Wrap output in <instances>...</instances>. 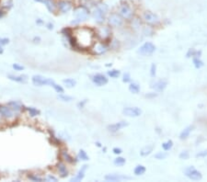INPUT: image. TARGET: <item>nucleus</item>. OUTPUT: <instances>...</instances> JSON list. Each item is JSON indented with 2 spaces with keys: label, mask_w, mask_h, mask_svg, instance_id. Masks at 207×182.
Here are the masks:
<instances>
[{
  "label": "nucleus",
  "mask_w": 207,
  "mask_h": 182,
  "mask_svg": "<svg viewBox=\"0 0 207 182\" xmlns=\"http://www.w3.org/2000/svg\"><path fill=\"white\" fill-rule=\"evenodd\" d=\"M74 39L76 41L77 48H90L94 43L95 33L92 30L88 28H79L74 32Z\"/></svg>",
  "instance_id": "1"
},
{
  "label": "nucleus",
  "mask_w": 207,
  "mask_h": 182,
  "mask_svg": "<svg viewBox=\"0 0 207 182\" xmlns=\"http://www.w3.org/2000/svg\"><path fill=\"white\" fill-rule=\"evenodd\" d=\"M108 11V6L105 4H101L98 6L93 12V17L98 23H102L105 20V16Z\"/></svg>",
  "instance_id": "2"
},
{
  "label": "nucleus",
  "mask_w": 207,
  "mask_h": 182,
  "mask_svg": "<svg viewBox=\"0 0 207 182\" xmlns=\"http://www.w3.org/2000/svg\"><path fill=\"white\" fill-rule=\"evenodd\" d=\"M31 80H32V84L36 87H42V86H51L52 87L55 83L53 79L41 76H39V74L32 76Z\"/></svg>",
  "instance_id": "3"
},
{
  "label": "nucleus",
  "mask_w": 207,
  "mask_h": 182,
  "mask_svg": "<svg viewBox=\"0 0 207 182\" xmlns=\"http://www.w3.org/2000/svg\"><path fill=\"white\" fill-rule=\"evenodd\" d=\"M118 11H119V13H118L119 15L123 18H125V20H131V18H133L134 11L128 4H126V3L121 4L119 7Z\"/></svg>",
  "instance_id": "4"
},
{
  "label": "nucleus",
  "mask_w": 207,
  "mask_h": 182,
  "mask_svg": "<svg viewBox=\"0 0 207 182\" xmlns=\"http://www.w3.org/2000/svg\"><path fill=\"white\" fill-rule=\"evenodd\" d=\"M184 174L191 180H201L203 176H202L201 172L198 171L194 166H189L184 170Z\"/></svg>",
  "instance_id": "5"
},
{
  "label": "nucleus",
  "mask_w": 207,
  "mask_h": 182,
  "mask_svg": "<svg viewBox=\"0 0 207 182\" xmlns=\"http://www.w3.org/2000/svg\"><path fill=\"white\" fill-rule=\"evenodd\" d=\"M96 35L101 41H108L111 36V31L109 27H100L97 30Z\"/></svg>",
  "instance_id": "6"
},
{
  "label": "nucleus",
  "mask_w": 207,
  "mask_h": 182,
  "mask_svg": "<svg viewBox=\"0 0 207 182\" xmlns=\"http://www.w3.org/2000/svg\"><path fill=\"white\" fill-rule=\"evenodd\" d=\"M156 51V46L151 43H144L138 50V53L142 55H150Z\"/></svg>",
  "instance_id": "7"
},
{
  "label": "nucleus",
  "mask_w": 207,
  "mask_h": 182,
  "mask_svg": "<svg viewBox=\"0 0 207 182\" xmlns=\"http://www.w3.org/2000/svg\"><path fill=\"white\" fill-rule=\"evenodd\" d=\"M88 9L85 7H77L74 12L75 17L77 18V21H82V20H86L88 17Z\"/></svg>",
  "instance_id": "8"
},
{
  "label": "nucleus",
  "mask_w": 207,
  "mask_h": 182,
  "mask_svg": "<svg viewBox=\"0 0 207 182\" xmlns=\"http://www.w3.org/2000/svg\"><path fill=\"white\" fill-rule=\"evenodd\" d=\"M124 18H121L118 13H112L109 17V24L111 27H120L123 25Z\"/></svg>",
  "instance_id": "9"
},
{
  "label": "nucleus",
  "mask_w": 207,
  "mask_h": 182,
  "mask_svg": "<svg viewBox=\"0 0 207 182\" xmlns=\"http://www.w3.org/2000/svg\"><path fill=\"white\" fill-rule=\"evenodd\" d=\"M91 50L94 54L100 55L107 52L108 46L103 43H94L93 45L91 46Z\"/></svg>",
  "instance_id": "10"
},
{
  "label": "nucleus",
  "mask_w": 207,
  "mask_h": 182,
  "mask_svg": "<svg viewBox=\"0 0 207 182\" xmlns=\"http://www.w3.org/2000/svg\"><path fill=\"white\" fill-rule=\"evenodd\" d=\"M143 20L147 23H148V24H151V25L157 24L159 22L158 17L156 15V14H154L150 11H147L143 14Z\"/></svg>",
  "instance_id": "11"
},
{
  "label": "nucleus",
  "mask_w": 207,
  "mask_h": 182,
  "mask_svg": "<svg viewBox=\"0 0 207 182\" xmlns=\"http://www.w3.org/2000/svg\"><path fill=\"white\" fill-rule=\"evenodd\" d=\"M92 81L96 86L102 87V86H105L108 83V78L101 74H97L92 76Z\"/></svg>",
  "instance_id": "12"
},
{
  "label": "nucleus",
  "mask_w": 207,
  "mask_h": 182,
  "mask_svg": "<svg viewBox=\"0 0 207 182\" xmlns=\"http://www.w3.org/2000/svg\"><path fill=\"white\" fill-rule=\"evenodd\" d=\"M123 113L125 116H128V117H138L141 114H142V110H141L139 108H125L123 110Z\"/></svg>",
  "instance_id": "13"
},
{
  "label": "nucleus",
  "mask_w": 207,
  "mask_h": 182,
  "mask_svg": "<svg viewBox=\"0 0 207 182\" xmlns=\"http://www.w3.org/2000/svg\"><path fill=\"white\" fill-rule=\"evenodd\" d=\"M57 7H58V9L62 13H67L72 8L73 5H72V2L68 1V0H63V1H60L57 4Z\"/></svg>",
  "instance_id": "14"
},
{
  "label": "nucleus",
  "mask_w": 207,
  "mask_h": 182,
  "mask_svg": "<svg viewBox=\"0 0 207 182\" xmlns=\"http://www.w3.org/2000/svg\"><path fill=\"white\" fill-rule=\"evenodd\" d=\"M0 114L6 119H11L14 117L13 110L8 106H0Z\"/></svg>",
  "instance_id": "15"
},
{
  "label": "nucleus",
  "mask_w": 207,
  "mask_h": 182,
  "mask_svg": "<svg viewBox=\"0 0 207 182\" xmlns=\"http://www.w3.org/2000/svg\"><path fill=\"white\" fill-rule=\"evenodd\" d=\"M126 126H128V122H126V121H120V122L109 125L108 126V130L111 133H116V132H118V131H120L121 129L126 127Z\"/></svg>",
  "instance_id": "16"
},
{
  "label": "nucleus",
  "mask_w": 207,
  "mask_h": 182,
  "mask_svg": "<svg viewBox=\"0 0 207 182\" xmlns=\"http://www.w3.org/2000/svg\"><path fill=\"white\" fill-rule=\"evenodd\" d=\"M105 179L107 181H120L124 179H131V178L119 174H108L105 176Z\"/></svg>",
  "instance_id": "17"
},
{
  "label": "nucleus",
  "mask_w": 207,
  "mask_h": 182,
  "mask_svg": "<svg viewBox=\"0 0 207 182\" xmlns=\"http://www.w3.org/2000/svg\"><path fill=\"white\" fill-rule=\"evenodd\" d=\"M88 168V166L87 165H84L79 171L77 172V174L76 175V177H74V178L71 179V181H81L84 177H85V173H86V170Z\"/></svg>",
  "instance_id": "18"
},
{
  "label": "nucleus",
  "mask_w": 207,
  "mask_h": 182,
  "mask_svg": "<svg viewBox=\"0 0 207 182\" xmlns=\"http://www.w3.org/2000/svg\"><path fill=\"white\" fill-rule=\"evenodd\" d=\"M167 85H168V82L166 80H159V81L155 83L152 86V87L155 90H157L158 92H161L167 87Z\"/></svg>",
  "instance_id": "19"
},
{
  "label": "nucleus",
  "mask_w": 207,
  "mask_h": 182,
  "mask_svg": "<svg viewBox=\"0 0 207 182\" xmlns=\"http://www.w3.org/2000/svg\"><path fill=\"white\" fill-rule=\"evenodd\" d=\"M57 169L59 171L60 176L62 177V178H67L68 176V170L64 163H59L57 165Z\"/></svg>",
  "instance_id": "20"
},
{
  "label": "nucleus",
  "mask_w": 207,
  "mask_h": 182,
  "mask_svg": "<svg viewBox=\"0 0 207 182\" xmlns=\"http://www.w3.org/2000/svg\"><path fill=\"white\" fill-rule=\"evenodd\" d=\"M8 78L12 81L18 82V83H26L27 82V76H13V74H8Z\"/></svg>",
  "instance_id": "21"
},
{
  "label": "nucleus",
  "mask_w": 207,
  "mask_h": 182,
  "mask_svg": "<svg viewBox=\"0 0 207 182\" xmlns=\"http://www.w3.org/2000/svg\"><path fill=\"white\" fill-rule=\"evenodd\" d=\"M42 2L45 4V6L47 7V9L51 12V13H54L55 11V8H56V5L54 3V0H42Z\"/></svg>",
  "instance_id": "22"
},
{
  "label": "nucleus",
  "mask_w": 207,
  "mask_h": 182,
  "mask_svg": "<svg viewBox=\"0 0 207 182\" xmlns=\"http://www.w3.org/2000/svg\"><path fill=\"white\" fill-rule=\"evenodd\" d=\"M192 129H193V126H188L187 128H185V129L183 130L182 132L181 133V134H180V138H181V140H184V139L188 138V137H189L190 133H191Z\"/></svg>",
  "instance_id": "23"
},
{
  "label": "nucleus",
  "mask_w": 207,
  "mask_h": 182,
  "mask_svg": "<svg viewBox=\"0 0 207 182\" xmlns=\"http://www.w3.org/2000/svg\"><path fill=\"white\" fill-rule=\"evenodd\" d=\"M7 105H8V107H10V108L13 110V111H20L21 110V105L20 102L11 101V102H9Z\"/></svg>",
  "instance_id": "24"
},
{
  "label": "nucleus",
  "mask_w": 207,
  "mask_h": 182,
  "mask_svg": "<svg viewBox=\"0 0 207 182\" xmlns=\"http://www.w3.org/2000/svg\"><path fill=\"white\" fill-rule=\"evenodd\" d=\"M63 83L64 84V86L68 87V88H71V87H74L75 86H76V80H74V79L72 78H67V79H64V80H63Z\"/></svg>",
  "instance_id": "25"
},
{
  "label": "nucleus",
  "mask_w": 207,
  "mask_h": 182,
  "mask_svg": "<svg viewBox=\"0 0 207 182\" xmlns=\"http://www.w3.org/2000/svg\"><path fill=\"white\" fill-rule=\"evenodd\" d=\"M129 90L132 93H134V94H137V93L140 91V86L136 83H132L129 86Z\"/></svg>",
  "instance_id": "26"
},
{
  "label": "nucleus",
  "mask_w": 207,
  "mask_h": 182,
  "mask_svg": "<svg viewBox=\"0 0 207 182\" xmlns=\"http://www.w3.org/2000/svg\"><path fill=\"white\" fill-rule=\"evenodd\" d=\"M145 167L142 165H139L134 168V174L136 176L143 175V174H145Z\"/></svg>",
  "instance_id": "27"
},
{
  "label": "nucleus",
  "mask_w": 207,
  "mask_h": 182,
  "mask_svg": "<svg viewBox=\"0 0 207 182\" xmlns=\"http://www.w3.org/2000/svg\"><path fill=\"white\" fill-rule=\"evenodd\" d=\"M152 151H153V146H145V147H144V148L142 149V150H141L140 154H141V156H148Z\"/></svg>",
  "instance_id": "28"
},
{
  "label": "nucleus",
  "mask_w": 207,
  "mask_h": 182,
  "mask_svg": "<svg viewBox=\"0 0 207 182\" xmlns=\"http://www.w3.org/2000/svg\"><path fill=\"white\" fill-rule=\"evenodd\" d=\"M62 157H63V159L64 161H67V163H73L74 162L73 157L70 156L67 151H63L62 152Z\"/></svg>",
  "instance_id": "29"
},
{
  "label": "nucleus",
  "mask_w": 207,
  "mask_h": 182,
  "mask_svg": "<svg viewBox=\"0 0 207 182\" xmlns=\"http://www.w3.org/2000/svg\"><path fill=\"white\" fill-rule=\"evenodd\" d=\"M192 61H193V64H194L195 68L199 69V68H201V67H203L204 63H203V61L200 60L199 57H194Z\"/></svg>",
  "instance_id": "30"
},
{
  "label": "nucleus",
  "mask_w": 207,
  "mask_h": 182,
  "mask_svg": "<svg viewBox=\"0 0 207 182\" xmlns=\"http://www.w3.org/2000/svg\"><path fill=\"white\" fill-rule=\"evenodd\" d=\"M172 146H173V142L171 141V140H169V141H168V142H166V143H162V148H163L165 151L170 150V149L172 148Z\"/></svg>",
  "instance_id": "31"
},
{
  "label": "nucleus",
  "mask_w": 207,
  "mask_h": 182,
  "mask_svg": "<svg viewBox=\"0 0 207 182\" xmlns=\"http://www.w3.org/2000/svg\"><path fill=\"white\" fill-rule=\"evenodd\" d=\"M120 71L119 70H111V71H108V74L112 77V78H117L120 76Z\"/></svg>",
  "instance_id": "32"
},
{
  "label": "nucleus",
  "mask_w": 207,
  "mask_h": 182,
  "mask_svg": "<svg viewBox=\"0 0 207 182\" xmlns=\"http://www.w3.org/2000/svg\"><path fill=\"white\" fill-rule=\"evenodd\" d=\"M78 157L80 158L81 160H84V161H87L88 160V156L87 155V153L85 152L84 150H80L78 153Z\"/></svg>",
  "instance_id": "33"
},
{
  "label": "nucleus",
  "mask_w": 207,
  "mask_h": 182,
  "mask_svg": "<svg viewBox=\"0 0 207 182\" xmlns=\"http://www.w3.org/2000/svg\"><path fill=\"white\" fill-rule=\"evenodd\" d=\"M114 164L116 166H124L125 164V159L124 157H117L114 159Z\"/></svg>",
  "instance_id": "34"
},
{
  "label": "nucleus",
  "mask_w": 207,
  "mask_h": 182,
  "mask_svg": "<svg viewBox=\"0 0 207 182\" xmlns=\"http://www.w3.org/2000/svg\"><path fill=\"white\" fill-rule=\"evenodd\" d=\"M167 154L166 153H164V152H159L157 154H156L155 155V158L156 159H158V160H162V159H165V158L167 157Z\"/></svg>",
  "instance_id": "35"
},
{
  "label": "nucleus",
  "mask_w": 207,
  "mask_h": 182,
  "mask_svg": "<svg viewBox=\"0 0 207 182\" xmlns=\"http://www.w3.org/2000/svg\"><path fill=\"white\" fill-rule=\"evenodd\" d=\"M28 111H29V113L31 117H34V116L40 114V111L38 110H36L35 108H31H31H28Z\"/></svg>",
  "instance_id": "36"
},
{
  "label": "nucleus",
  "mask_w": 207,
  "mask_h": 182,
  "mask_svg": "<svg viewBox=\"0 0 207 182\" xmlns=\"http://www.w3.org/2000/svg\"><path fill=\"white\" fill-rule=\"evenodd\" d=\"M54 87V89L57 92V93H60V94H62V93H64V88L61 87V86H59V85H57V84L56 83H54L53 86H52Z\"/></svg>",
  "instance_id": "37"
},
{
  "label": "nucleus",
  "mask_w": 207,
  "mask_h": 182,
  "mask_svg": "<svg viewBox=\"0 0 207 182\" xmlns=\"http://www.w3.org/2000/svg\"><path fill=\"white\" fill-rule=\"evenodd\" d=\"M57 97H58L60 100H62V101H71V100H73V97H72L64 96V95H59Z\"/></svg>",
  "instance_id": "38"
},
{
  "label": "nucleus",
  "mask_w": 207,
  "mask_h": 182,
  "mask_svg": "<svg viewBox=\"0 0 207 182\" xmlns=\"http://www.w3.org/2000/svg\"><path fill=\"white\" fill-rule=\"evenodd\" d=\"M189 156H190L189 152H187V151H183V152H181V153L180 154V158H181V159H183V160L188 159V158H189Z\"/></svg>",
  "instance_id": "39"
},
{
  "label": "nucleus",
  "mask_w": 207,
  "mask_h": 182,
  "mask_svg": "<svg viewBox=\"0 0 207 182\" xmlns=\"http://www.w3.org/2000/svg\"><path fill=\"white\" fill-rule=\"evenodd\" d=\"M156 64H151V69H150V74H151L152 77H155L156 76Z\"/></svg>",
  "instance_id": "40"
},
{
  "label": "nucleus",
  "mask_w": 207,
  "mask_h": 182,
  "mask_svg": "<svg viewBox=\"0 0 207 182\" xmlns=\"http://www.w3.org/2000/svg\"><path fill=\"white\" fill-rule=\"evenodd\" d=\"M123 81H124V83H128V82H130V81H131V76H130L129 73H125V74H124Z\"/></svg>",
  "instance_id": "41"
},
{
  "label": "nucleus",
  "mask_w": 207,
  "mask_h": 182,
  "mask_svg": "<svg viewBox=\"0 0 207 182\" xmlns=\"http://www.w3.org/2000/svg\"><path fill=\"white\" fill-rule=\"evenodd\" d=\"M29 179H31V180H33V181H42L43 180L41 178H40V177H37V176H34V175L29 176Z\"/></svg>",
  "instance_id": "42"
},
{
  "label": "nucleus",
  "mask_w": 207,
  "mask_h": 182,
  "mask_svg": "<svg viewBox=\"0 0 207 182\" xmlns=\"http://www.w3.org/2000/svg\"><path fill=\"white\" fill-rule=\"evenodd\" d=\"M13 68L16 70V71H21V70L24 69V66H22V65L18 64H13Z\"/></svg>",
  "instance_id": "43"
},
{
  "label": "nucleus",
  "mask_w": 207,
  "mask_h": 182,
  "mask_svg": "<svg viewBox=\"0 0 207 182\" xmlns=\"http://www.w3.org/2000/svg\"><path fill=\"white\" fill-rule=\"evenodd\" d=\"M9 43V40L7 38H0V45H5Z\"/></svg>",
  "instance_id": "44"
},
{
  "label": "nucleus",
  "mask_w": 207,
  "mask_h": 182,
  "mask_svg": "<svg viewBox=\"0 0 207 182\" xmlns=\"http://www.w3.org/2000/svg\"><path fill=\"white\" fill-rule=\"evenodd\" d=\"M207 156V150L206 151H202L199 154H197L196 157H205Z\"/></svg>",
  "instance_id": "45"
},
{
  "label": "nucleus",
  "mask_w": 207,
  "mask_h": 182,
  "mask_svg": "<svg viewBox=\"0 0 207 182\" xmlns=\"http://www.w3.org/2000/svg\"><path fill=\"white\" fill-rule=\"evenodd\" d=\"M46 179H47V181H57V179L54 176H48Z\"/></svg>",
  "instance_id": "46"
},
{
  "label": "nucleus",
  "mask_w": 207,
  "mask_h": 182,
  "mask_svg": "<svg viewBox=\"0 0 207 182\" xmlns=\"http://www.w3.org/2000/svg\"><path fill=\"white\" fill-rule=\"evenodd\" d=\"M112 152H113L114 154H116V155H120V154H121V149L120 148H113V150H112Z\"/></svg>",
  "instance_id": "47"
},
{
  "label": "nucleus",
  "mask_w": 207,
  "mask_h": 182,
  "mask_svg": "<svg viewBox=\"0 0 207 182\" xmlns=\"http://www.w3.org/2000/svg\"><path fill=\"white\" fill-rule=\"evenodd\" d=\"M86 102H87V100H84V101H82V102H79V103L77 104L78 108H79V109H82L83 107H84V105H85V103H86Z\"/></svg>",
  "instance_id": "48"
},
{
  "label": "nucleus",
  "mask_w": 207,
  "mask_h": 182,
  "mask_svg": "<svg viewBox=\"0 0 207 182\" xmlns=\"http://www.w3.org/2000/svg\"><path fill=\"white\" fill-rule=\"evenodd\" d=\"M47 28H48L49 30H53L54 29V25L51 24V23H48V24H47Z\"/></svg>",
  "instance_id": "49"
},
{
  "label": "nucleus",
  "mask_w": 207,
  "mask_h": 182,
  "mask_svg": "<svg viewBox=\"0 0 207 182\" xmlns=\"http://www.w3.org/2000/svg\"><path fill=\"white\" fill-rule=\"evenodd\" d=\"M3 52H4V49L2 47V45H0V53H3Z\"/></svg>",
  "instance_id": "50"
},
{
  "label": "nucleus",
  "mask_w": 207,
  "mask_h": 182,
  "mask_svg": "<svg viewBox=\"0 0 207 182\" xmlns=\"http://www.w3.org/2000/svg\"><path fill=\"white\" fill-rule=\"evenodd\" d=\"M3 15H4V13H3L2 11H0V18H1L3 17Z\"/></svg>",
  "instance_id": "51"
},
{
  "label": "nucleus",
  "mask_w": 207,
  "mask_h": 182,
  "mask_svg": "<svg viewBox=\"0 0 207 182\" xmlns=\"http://www.w3.org/2000/svg\"><path fill=\"white\" fill-rule=\"evenodd\" d=\"M34 1H37V2H41L42 0H34Z\"/></svg>",
  "instance_id": "52"
}]
</instances>
